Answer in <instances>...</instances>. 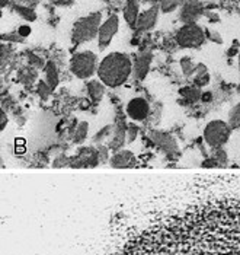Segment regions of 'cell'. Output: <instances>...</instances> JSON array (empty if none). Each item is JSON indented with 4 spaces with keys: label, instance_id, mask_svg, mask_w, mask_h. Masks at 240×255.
Returning a JSON list of instances; mask_svg holds the SVG:
<instances>
[{
    "label": "cell",
    "instance_id": "obj_1",
    "mask_svg": "<svg viewBox=\"0 0 240 255\" xmlns=\"http://www.w3.org/2000/svg\"><path fill=\"white\" fill-rule=\"evenodd\" d=\"M114 255H240V200L169 217Z\"/></svg>",
    "mask_w": 240,
    "mask_h": 255
},
{
    "label": "cell",
    "instance_id": "obj_2",
    "mask_svg": "<svg viewBox=\"0 0 240 255\" xmlns=\"http://www.w3.org/2000/svg\"><path fill=\"white\" fill-rule=\"evenodd\" d=\"M133 73V61L124 53H111L98 66L100 82L111 88L124 85Z\"/></svg>",
    "mask_w": 240,
    "mask_h": 255
},
{
    "label": "cell",
    "instance_id": "obj_3",
    "mask_svg": "<svg viewBox=\"0 0 240 255\" xmlns=\"http://www.w3.org/2000/svg\"><path fill=\"white\" fill-rule=\"evenodd\" d=\"M102 13L93 12L87 16H83L75 22L73 31H72V42L75 45H80L83 42L92 41L98 37L100 25H102Z\"/></svg>",
    "mask_w": 240,
    "mask_h": 255
},
{
    "label": "cell",
    "instance_id": "obj_4",
    "mask_svg": "<svg viewBox=\"0 0 240 255\" xmlns=\"http://www.w3.org/2000/svg\"><path fill=\"white\" fill-rule=\"evenodd\" d=\"M230 133H232V127L229 126V123H226L223 120H214L205 126L204 140L213 149L223 147L229 141Z\"/></svg>",
    "mask_w": 240,
    "mask_h": 255
},
{
    "label": "cell",
    "instance_id": "obj_5",
    "mask_svg": "<svg viewBox=\"0 0 240 255\" xmlns=\"http://www.w3.org/2000/svg\"><path fill=\"white\" fill-rule=\"evenodd\" d=\"M205 38V31L198 23H183L176 32V42L182 48H198Z\"/></svg>",
    "mask_w": 240,
    "mask_h": 255
},
{
    "label": "cell",
    "instance_id": "obj_6",
    "mask_svg": "<svg viewBox=\"0 0 240 255\" xmlns=\"http://www.w3.org/2000/svg\"><path fill=\"white\" fill-rule=\"evenodd\" d=\"M98 59L92 51H81L72 57L70 69L72 73L79 79L90 78L96 72Z\"/></svg>",
    "mask_w": 240,
    "mask_h": 255
},
{
    "label": "cell",
    "instance_id": "obj_7",
    "mask_svg": "<svg viewBox=\"0 0 240 255\" xmlns=\"http://www.w3.org/2000/svg\"><path fill=\"white\" fill-rule=\"evenodd\" d=\"M118 28H120V19L117 15H111L108 19L102 22L98 32V44L100 50H105L109 45V42L118 32Z\"/></svg>",
    "mask_w": 240,
    "mask_h": 255
},
{
    "label": "cell",
    "instance_id": "obj_8",
    "mask_svg": "<svg viewBox=\"0 0 240 255\" xmlns=\"http://www.w3.org/2000/svg\"><path fill=\"white\" fill-rule=\"evenodd\" d=\"M205 13L204 4L200 0H186L182 3L179 12V19L183 23H197V20Z\"/></svg>",
    "mask_w": 240,
    "mask_h": 255
},
{
    "label": "cell",
    "instance_id": "obj_9",
    "mask_svg": "<svg viewBox=\"0 0 240 255\" xmlns=\"http://www.w3.org/2000/svg\"><path fill=\"white\" fill-rule=\"evenodd\" d=\"M159 4H155V6L149 7L147 10H144L143 13L139 15V19L136 22L134 29L140 31V32H147V31L153 29L158 23V19H159Z\"/></svg>",
    "mask_w": 240,
    "mask_h": 255
},
{
    "label": "cell",
    "instance_id": "obj_10",
    "mask_svg": "<svg viewBox=\"0 0 240 255\" xmlns=\"http://www.w3.org/2000/svg\"><path fill=\"white\" fill-rule=\"evenodd\" d=\"M99 162L100 160L98 149H93V147H81L79 155L70 162V165L73 168H78V166H95Z\"/></svg>",
    "mask_w": 240,
    "mask_h": 255
},
{
    "label": "cell",
    "instance_id": "obj_11",
    "mask_svg": "<svg viewBox=\"0 0 240 255\" xmlns=\"http://www.w3.org/2000/svg\"><path fill=\"white\" fill-rule=\"evenodd\" d=\"M127 114L128 117L133 118L134 121H143L144 118L150 114V107L149 102L143 98L131 99L127 105Z\"/></svg>",
    "mask_w": 240,
    "mask_h": 255
},
{
    "label": "cell",
    "instance_id": "obj_12",
    "mask_svg": "<svg viewBox=\"0 0 240 255\" xmlns=\"http://www.w3.org/2000/svg\"><path fill=\"white\" fill-rule=\"evenodd\" d=\"M150 137L166 153H169V155H178L179 153L176 140L172 137V136H169L166 133H161V131H152L150 133Z\"/></svg>",
    "mask_w": 240,
    "mask_h": 255
},
{
    "label": "cell",
    "instance_id": "obj_13",
    "mask_svg": "<svg viewBox=\"0 0 240 255\" xmlns=\"http://www.w3.org/2000/svg\"><path fill=\"white\" fill-rule=\"evenodd\" d=\"M152 60H153V54L152 53H141V54H139L134 59V63H133L134 78H137L139 80H143V79L147 76V73L150 70Z\"/></svg>",
    "mask_w": 240,
    "mask_h": 255
},
{
    "label": "cell",
    "instance_id": "obj_14",
    "mask_svg": "<svg viewBox=\"0 0 240 255\" xmlns=\"http://www.w3.org/2000/svg\"><path fill=\"white\" fill-rule=\"evenodd\" d=\"M127 124H125V121L124 120H120L118 121V124L115 126V128H114V136H112V140H111V143H109V147L112 149V150H120L121 147L127 143Z\"/></svg>",
    "mask_w": 240,
    "mask_h": 255
},
{
    "label": "cell",
    "instance_id": "obj_15",
    "mask_svg": "<svg viewBox=\"0 0 240 255\" xmlns=\"http://www.w3.org/2000/svg\"><path fill=\"white\" fill-rule=\"evenodd\" d=\"M140 4L139 0H125V6H124V19L127 20V23L131 28H136V22L139 19L140 15Z\"/></svg>",
    "mask_w": 240,
    "mask_h": 255
},
{
    "label": "cell",
    "instance_id": "obj_16",
    "mask_svg": "<svg viewBox=\"0 0 240 255\" xmlns=\"http://www.w3.org/2000/svg\"><path fill=\"white\" fill-rule=\"evenodd\" d=\"M134 155L130 150H120L114 156L111 157V165L114 168H127L133 163Z\"/></svg>",
    "mask_w": 240,
    "mask_h": 255
},
{
    "label": "cell",
    "instance_id": "obj_17",
    "mask_svg": "<svg viewBox=\"0 0 240 255\" xmlns=\"http://www.w3.org/2000/svg\"><path fill=\"white\" fill-rule=\"evenodd\" d=\"M86 88H87L89 98L92 99L95 104L102 101L103 94H105V85L100 80H90V82H87Z\"/></svg>",
    "mask_w": 240,
    "mask_h": 255
},
{
    "label": "cell",
    "instance_id": "obj_18",
    "mask_svg": "<svg viewBox=\"0 0 240 255\" xmlns=\"http://www.w3.org/2000/svg\"><path fill=\"white\" fill-rule=\"evenodd\" d=\"M44 70H45V82L50 85V88L54 91L57 86H59V70H57V66H56V63H53V61H48L47 64H45V67H44Z\"/></svg>",
    "mask_w": 240,
    "mask_h": 255
},
{
    "label": "cell",
    "instance_id": "obj_19",
    "mask_svg": "<svg viewBox=\"0 0 240 255\" xmlns=\"http://www.w3.org/2000/svg\"><path fill=\"white\" fill-rule=\"evenodd\" d=\"M210 83V75H208V70L204 64H197V70H195V78H194V85L202 88L205 85Z\"/></svg>",
    "mask_w": 240,
    "mask_h": 255
},
{
    "label": "cell",
    "instance_id": "obj_20",
    "mask_svg": "<svg viewBox=\"0 0 240 255\" xmlns=\"http://www.w3.org/2000/svg\"><path fill=\"white\" fill-rule=\"evenodd\" d=\"M180 97L186 102H198L202 97V94H201L198 86H188V88L180 89Z\"/></svg>",
    "mask_w": 240,
    "mask_h": 255
},
{
    "label": "cell",
    "instance_id": "obj_21",
    "mask_svg": "<svg viewBox=\"0 0 240 255\" xmlns=\"http://www.w3.org/2000/svg\"><path fill=\"white\" fill-rule=\"evenodd\" d=\"M15 12L19 13V16H22L25 20H34L37 19V13L31 6H15Z\"/></svg>",
    "mask_w": 240,
    "mask_h": 255
},
{
    "label": "cell",
    "instance_id": "obj_22",
    "mask_svg": "<svg viewBox=\"0 0 240 255\" xmlns=\"http://www.w3.org/2000/svg\"><path fill=\"white\" fill-rule=\"evenodd\" d=\"M180 4H182V0H160V12H163V13H170V12L176 10Z\"/></svg>",
    "mask_w": 240,
    "mask_h": 255
},
{
    "label": "cell",
    "instance_id": "obj_23",
    "mask_svg": "<svg viewBox=\"0 0 240 255\" xmlns=\"http://www.w3.org/2000/svg\"><path fill=\"white\" fill-rule=\"evenodd\" d=\"M229 126L232 128H236V130L240 128V102L229 114Z\"/></svg>",
    "mask_w": 240,
    "mask_h": 255
},
{
    "label": "cell",
    "instance_id": "obj_24",
    "mask_svg": "<svg viewBox=\"0 0 240 255\" xmlns=\"http://www.w3.org/2000/svg\"><path fill=\"white\" fill-rule=\"evenodd\" d=\"M180 67H182V72H183V75L186 78L192 76L195 73V70H197V66L192 63V60L189 59V57H183V59L180 60Z\"/></svg>",
    "mask_w": 240,
    "mask_h": 255
},
{
    "label": "cell",
    "instance_id": "obj_25",
    "mask_svg": "<svg viewBox=\"0 0 240 255\" xmlns=\"http://www.w3.org/2000/svg\"><path fill=\"white\" fill-rule=\"evenodd\" d=\"M87 128H89V126H87V123H84V121H81L79 126H78V128H76V131H75V136H73V140H75V143H81L86 136H87Z\"/></svg>",
    "mask_w": 240,
    "mask_h": 255
},
{
    "label": "cell",
    "instance_id": "obj_26",
    "mask_svg": "<svg viewBox=\"0 0 240 255\" xmlns=\"http://www.w3.org/2000/svg\"><path fill=\"white\" fill-rule=\"evenodd\" d=\"M51 92H53V89L50 88V85L47 82L41 80L40 83H38V95L42 98V101H47L48 97L51 95Z\"/></svg>",
    "mask_w": 240,
    "mask_h": 255
},
{
    "label": "cell",
    "instance_id": "obj_27",
    "mask_svg": "<svg viewBox=\"0 0 240 255\" xmlns=\"http://www.w3.org/2000/svg\"><path fill=\"white\" fill-rule=\"evenodd\" d=\"M139 136V126L136 124H128L127 127V143H133Z\"/></svg>",
    "mask_w": 240,
    "mask_h": 255
},
{
    "label": "cell",
    "instance_id": "obj_28",
    "mask_svg": "<svg viewBox=\"0 0 240 255\" xmlns=\"http://www.w3.org/2000/svg\"><path fill=\"white\" fill-rule=\"evenodd\" d=\"M111 131H112V126H106V127H103L100 131H98L96 134H95V137H93V141L95 143H100V141H103L106 137H109V134H111Z\"/></svg>",
    "mask_w": 240,
    "mask_h": 255
},
{
    "label": "cell",
    "instance_id": "obj_29",
    "mask_svg": "<svg viewBox=\"0 0 240 255\" xmlns=\"http://www.w3.org/2000/svg\"><path fill=\"white\" fill-rule=\"evenodd\" d=\"M214 160L219 163V165H226V160H227V155L226 152L221 149V147H216L214 149Z\"/></svg>",
    "mask_w": 240,
    "mask_h": 255
},
{
    "label": "cell",
    "instance_id": "obj_30",
    "mask_svg": "<svg viewBox=\"0 0 240 255\" xmlns=\"http://www.w3.org/2000/svg\"><path fill=\"white\" fill-rule=\"evenodd\" d=\"M205 37L210 39V41H213V42H216V44H223V38H221V35L217 32V31H213V29H205Z\"/></svg>",
    "mask_w": 240,
    "mask_h": 255
},
{
    "label": "cell",
    "instance_id": "obj_31",
    "mask_svg": "<svg viewBox=\"0 0 240 255\" xmlns=\"http://www.w3.org/2000/svg\"><path fill=\"white\" fill-rule=\"evenodd\" d=\"M48 1L56 4V6H60V7H67V6H72L75 3V0H48Z\"/></svg>",
    "mask_w": 240,
    "mask_h": 255
},
{
    "label": "cell",
    "instance_id": "obj_32",
    "mask_svg": "<svg viewBox=\"0 0 240 255\" xmlns=\"http://www.w3.org/2000/svg\"><path fill=\"white\" fill-rule=\"evenodd\" d=\"M98 153H99L100 162H106V160H108V149H106V147L99 146V147H98Z\"/></svg>",
    "mask_w": 240,
    "mask_h": 255
},
{
    "label": "cell",
    "instance_id": "obj_33",
    "mask_svg": "<svg viewBox=\"0 0 240 255\" xmlns=\"http://www.w3.org/2000/svg\"><path fill=\"white\" fill-rule=\"evenodd\" d=\"M3 39H7V41H23V37L18 32V35H13V34H9V35H3Z\"/></svg>",
    "mask_w": 240,
    "mask_h": 255
},
{
    "label": "cell",
    "instance_id": "obj_34",
    "mask_svg": "<svg viewBox=\"0 0 240 255\" xmlns=\"http://www.w3.org/2000/svg\"><path fill=\"white\" fill-rule=\"evenodd\" d=\"M29 63L32 64V66H35V67H41L42 66V61L40 59H37L35 56H31L29 57Z\"/></svg>",
    "mask_w": 240,
    "mask_h": 255
},
{
    "label": "cell",
    "instance_id": "obj_35",
    "mask_svg": "<svg viewBox=\"0 0 240 255\" xmlns=\"http://www.w3.org/2000/svg\"><path fill=\"white\" fill-rule=\"evenodd\" d=\"M18 32H19L20 35H22V37L25 38L26 35H29V32H31V28H29V26H20Z\"/></svg>",
    "mask_w": 240,
    "mask_h": 255
},
{
    "label": "cell",
    "instance_id": "obj_36",
    "mask_svg": "<svg viewBox=\"0 0 240 255\" xmlns=\"http://www.w3.org/2000/svg\"><path fill=\"white\" fill-rule=\"evenodd\" d=\"M67 160H69L67 157L60 156L57 160H56V162H54V166H63L64 163H67Z\"/></svg>",
    "mask_w": 240,
    "mask_h": 255
},
{
    "label": "cell",
    "instance_id": "obj_37",
    "mask_svg": "<svg viewBox=\"0 0 240 255\" xmlns=\"http://www.w3.org/2000/svg\"><path fill=\"white\" fill-rule=\"evenodd\" d=\"M143 3H147V4H152V6H155V4H159L160 0H141Z\"/></svg>",
    "mask_w": 240,
    "mask_h": 255
},
{
    "label": "cell",
    "instance_id": "obj_38",
    "mask_svg": "<svg viewBox=\"0 0 240 255\" xmlns=\"http://www.w3.org/2000/svg\"><path fill=\"white\" fill-rule=\"evenodd\" d=\"M40 1L41 0H25V3H26V4H29L31 7H32V6H35V4H38Z\"/></svg>",
    "mask_w": 240,
    "mask_h": 255
},
{
    "label": "cell",
    "instance_id": "obj_39",
    "mask_svg": "<svg viewBox=\"0 0 240 255\" xmlns=\"http://www.w3.org/2000/svg\"><path fill=\"white\" fill-rule=\"evenodd\" d=\"M4 126H6V114L1 113V130L4 128Z\"/></svg>",
    "mask_w": 240,
    "mask_h": 255
},
{
    "label": "cell",
    "instance_id": "obj_40",
    "mask_svg": "<svg viewBox=\"0 0 240 255\" xmlns=\"http://www.w3.org/2000/svg\"><path fill=\"white\" fill-rule=\"evenodd\" d=\"M201 99H202V101H210V99H211V94H204V95L201 97Z\"/></svg>",
    "mask_w": 240,
    "mask_h": 255
},
{
    "label": "cell",
    "instance_id": "obj_41",
    "mask_svg": "<svg viewBox=\"0 0 240 255\" xmlns=\"http://www.w3.org/2000/svg\"><path fill=\"white\" fill-rule=\"evenodd\" d=\"M7 1H9V0H0V4H1V7H4V6L7 4Z\"/></svg>",
    "mask_w": 240,
    "mask_h": 255
},
{
    "label": "cell",
    "instance_id": "obj_42",
    "mask_svg": "<svg viewBox=\"0 0 240 255\" xmlns=\"http://www.w3.org/2000/svg\"><path fill=\"white\" fill-rule=\"evenodd\" d=\"M239 69H240V53H239Z\"/></svg>",
    "mask_w": 240,
    "mask_h": 255
},
{
    "label": "cell",
    "instance_id": "obj_43",
    "mask_svg": "<svg viewBox=\"0 0 240 255\" xmlns=\"http://www.w3.org/2000/svg\"><path fill=\"white\" fill-rule=\"evenodd\" d=\"M238 91H239V94H240V85H239V86H238Z\"/></svg>",
    "mask_w": 240,
    "mask_h": 255
},
{
    "label": "cell",
    "instance_id": "obj_44",
    "mask_svg": "<svg viewBox=\"0 0 240 255\" xmlns=\"http://www.w3.org/2000/svg\"><path fill=\"white\" fill-rule=\"evenodd\" d=\"M183 1H186V0H182V3H183Z\"/></svg>",
    "mask_w": 240,
    "mask_h": 255
}]
</instances>
